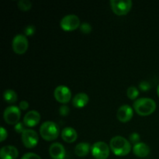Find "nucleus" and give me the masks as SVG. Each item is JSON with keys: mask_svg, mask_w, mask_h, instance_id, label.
<instances>
[{"mask_svg": "<svg viewBox=\"0 0 159 159\" xmlns=\"http://www.w3.org/2000/svg\"><path fill=\"white\" fill-rule=\"evenodd\" d=\"M54 96L57 102L64 104L68 103L71 98V90L65 85H58L54 89Z\"/></svg>", "mask_w": 159, "mask_h": 159, "instance_id": "nucleus-10", "label": "nucleus"}, {"mask_svg": "<svg viewBox=\"0 0 159 159\" xmlns=\"http://www.w3.org/2000/svg\"><path fill=\"white\" fill-rule=\"evenodd\" d=\"M110 148L103 141L96 142L92 147L91 151L96 159H107L110 155Z\"/></svg>", "mask_w": 159, "mask_h": 159, "instance_id": "nucleus-6", "label": "nucleus"}, {"mask_svg": "<svg viewBox=\"0 0 159 159\" xmlns=\"http://www.w3.org/2000/svg\"><path fill=\"white\" fill-rule=\"evenodd\" d=\"M80 30H81V32L83 33V34H90L92 31L91 25L88 23H82L80 26Z\"/></svg>", "mask_w": 159, "mask_h": 159, "instance_id": "nucleus-22", "label": "nucleus"}, {"mask_svg": "<svg viewBox=\"0 0 159 159\" xmlns=\"http://www.w3.org/2000/svg\"><path fill=\"white\" fill-rule=\"evenodd\" d=\"M134 115L133 109L129 105H123L118 109L116 113V117L120 122L126 123L132 119Z\"/></svg>", "mask_w": 159, "mask_h": 159, "instance_id": "nucleus-11", "label": "nucleus"}, {"mask_svg": "<svg viewBox=\"0 0 159 159\" xmlns=\"http://www.w3.org/2000/svg\"><path fill=\"white\" fill-rule=\"evenodd\" d=\"M7 136H8L7 131H6V130L4 128V127H2L1 128H0V141H1L2 142L4 141L7 138Z\"/></svg>", "mask_w": 159, "mask_h": 159, "instance_id": "nucleus-29", "label": "nucleus"}, {"mask_svg": "<svg viewBox=\"0 0 159 159\" xmlns=\"http://www.w3.org/2000/svg\"><path fill=\"white\" fill-rule=\"evenodd\" d=\"M20 109L22 110H26L29 108V103H28L27 101L23 100L20 102Z\"/></svg>", "mask_w": 159, "mask_h": 159, "instance_id": "nucleus-30", "label": "nucleus"}, {"mask_svg": "<svg viewBox=\"0 0 159 159\" xmlns=\"http://www.w3.org/2000/svg\"><path fill=\"white\" fill-rule=\"evenodd\" d=\"M60 133V129L53 121H46L40 127V134L45 141H51L57 139Z\"/></svg>", "mask_w": 159, "mask_h": 159, "instance_id": "nucleus-3", "label": "nucleus"}, {"mask_svg": "<svg viewBox=\"0 0 159 159\" xmlns=\"http://www.w3.org/2000/svg\"><path fill=\"white\" fill-rule=\"evenodd\" d=\"M133 152L136 156L139 158H145L150 153V148L145 143L140 142L134 145Z\"/></svg>", "mask_w": 159, "mask_h": 159, "instance_id": "nucleus-15", "label": "nucleus"}, {"mask_svg": "<svg viewBox=\"0 0 159 159\" xmlns=\"http://www.w3.org/2000/svg\"><path fill=\"white\" fill-rule=\"evenodd\" d=\"M18 155L19 152L17 148L12 145L4 146L0 151L1 159H16Z\"/></svg>", "mask_w": 159, "mask_h": 159, "instance_id": "nucleus-14", "label": "nucleus"}, {"mask_svg": "<svg viewBox=\"0 0 159 159\" xmlns=\"http://www.w3.org/2000/svg\"><path fill=\"white\" fill-rule=\"evenodd\" d=\"M69 112H70L69 107L66 105L61 106V107L59 108V113H60L61 116H67V115L69 114Z\"/></svg>", "mask_w": 159, "mask_h": 159, "instance_id": "nucleus-26", "label": "nucleus"}, {"mask_svg": "<svg viewBox=\"0 0 159 159\" xmlns=\"http://www.w3.org/2000/svg\"><path fill=\"white\" fill-rule=\"evenodd\" d=\"M40 120V114L36 110L27 112L23 117V124L28 127H34L39 124Z\"/></svg>", "mask_w": 159, "mask_h": 159, "instance_id": "nucleus-12", "label": "nucleus"}, {"mask_svg": "<svg viewBox=\"0 0 159 159\" xmlns=\"http://www.w3.org/2000/svg\"><path fill=\"white\" fill-rule=\"evenodd\" d=\"M12 50L17 54H23L28 49V40L23 34L15 36L12 42Z\"/></svg>", "mask_w": 159, "mask_h": 159, "instance_id": "nucleus-8", "label": "nucleus"}, {"mask_svg": "<svg viewBox=\"0 0 159 159\" xmlns=\"http://www.w3.org/2000/svg\"><path fill=\"white\" fill-rule=\"evenodd\" d=\"M110 148L116 156H126L131 150L130 141L121 136H116L110 140Z\"/></svg>", "mask_w": 159, "mask_h": 159, "instance_id": "nucleus-1", "label": "nucleus"}, {"mask_svg": "<svg viewBox=\"0 0 159 159\" xmlns=\"http://www.w3.org/2000/svg\"><path fill=\"white\" fill-rule=\"evenodd\" d=\"M129 139H130V142H131L132 144H134L135 145V144L140 143L141 138H140L139 134L133 133L130 135V137H129Z\"/></svg>", "mask_w": 159, "mask_h": 159, "instance_id": "nucleus-23", "label": "nucleus"}, {"mask_svg": "<svg viewBox=\"0 0 159 159\" xmlns=\"http://www.w3.org/2000/svg\"><path fill=\"white\" fill-rule=\"evenodd\" d=\"M134 108L140 116H149L156 110V102L151 98H141L135 101Z\"/></svg>", "mask_w": 159, "mask_h": 159, "instance_id": "nucleus-2", "label": "nucleus"}, {"mask_svg": "<svg viewBox=\"0 0 159 159\" xmlns=\"http://www.w3.org/2000/svg\"><path fill=\"white\" fill-rule=\"evenodd\" d=\"M90 151V145L86 142L79 143L75 148V153L79 157H85Z\"/></svg>", "mask_w": 159, "mask_h": 159, "instance_id": "nucleus-18", "label": "nucleus"}, {"mask_svg": "<svg viewBox=\"0 0 159 159\" xmlns=\"http://www.w3.org/2000/svg\"><path fill=\"white\" fill-rule=\"evenodd\" d=\"M110 6L116 15H127L132 8V1L130 0H111Z\"/></svg>", "mask_w": 159, "mask_h": 159, "instance_id": "nucleus-4", "label": "nucleus"}, {"mask_svg": "<svg viewBox=\"0 0 159 159\" xmlns=\"http://www.w3.org/2000/svg\"><path fill=\"white\" fill-rule=\"evenodd\" d=\"M20 116H21V112L20 109L16 106H10L8 107L4 110L3 113V118L6 124L9 125L16 124L20 122Z\"/></svg>", "mask_w": 159, "mask_h": 159, "instance_id": "nucleus-5", "label": "nucleus"}, {"mask_svg": "<svg viewBox=\"0 0 159 159\" xmlns=\"http://www.w3.org/2000/svg\"><path fill=\"white\" fill-rule=\"evenodd\" d=\"M61 138L65 142L73 143L77 140L78 134L72 127H65L62 130Z\"/></svg>", "mask_w": 159, "mask_h": 159, "instance_id": "nucleus-16", "label": "nucleus"}, {"mask_svg": "<svg viewBox=\"0 0 159 159\" xmlns=\"http://www.w3.org/2000/svg\"><path fill=\"white\" fill-rule=\"evenodd\" d=\"M21 159H41V158L37 154L29 152V153H26L25 155H23Z\"/></svg>", "mask_w": 159, "mask_h": 159, "instance_id": "nucleus-28", "label": "nucleus"}, {"mask_svg": "<svg viewBox=\"0 0 159 159\" xmlns=\"http://www.w3.org/2000/svg\"><path fill=\"white\" fill-rule=\"evenodd\" d=\"M39 137L37 132L34 130L26 129L22 134V142L27 148H33L37 144Z\"/></svg>", "mask_w": 159, "mask_h": 159, "instance_id": "nucleus-9", "label": "nucleus"}, {"mask_svg": "<svg viewBox=\"0 0 159 159\" xmlns=\"http://www.w3.org/2000/svg\"><path fill=\"white\" fill-rule=\"evenodd\" d=\"M157 93H158V96L159 97V85H158V88H157Z\"/></svg>", "mask_w": 159, "mask_h": 159, "instance_id": "nucleus-31", "label": "nucleus"}, {"mask_svg": "<svg viewBox=\"0 0 159 159\" xmlns=\"http://www.w3.org/2000/svg\"><path fill=\"white\" fill-rule=\"evenodd\" d=\"M49 154L53 159H64L65 158V147L60 143H53L49 148Z\"/></svg>", "mask_w": 159, "mask_h": 159, "instance_id": "nucleus-13", "label": "nucleus"}, {"mask_svg": "<svg viewBox=\"0 0 159 159\" xmlns=\"http://www.w3.org/2000/svg\"><path fill=\"white\" fill-rule=\"evenodd\" d=\"M35 31H36V28L34 25H28V26H26L24 29L25 34H26V36L34 35Z\"/></svg>", "mask_w": 159, "mask_h": 159, "instance_id": "nucleus-24", "label": "nucleus"}, {"mask_svg": "<svg viewBox=\"0 0 159 159\" xmlns=\"http://www.w3.org/2000/svg\"><path fill=\"white\" fill-rule=\"evenodd\" d=\"M3 98H4L5 101L7 102L8 103H15L18 99V96H17L16 93L12 89H7L3 93Z\"/></svg>", "mask_w": 159, "mask_h": 159, "instance_id": "nucleus-19", "label": "nucleus"}, {"mask_svg": "<svg viewBox=\"0 0 159 159\" xmlns=\"http://www.w3.org/2000/svg\"><path fill=\"white\" fill-rule=\"evenodd\" d=\"M139 88L142 91H148L151 89V85L147 81H142V82H140Z\"/></svg>", "mask_w": 159, "mask_h": 159, "instance_id": "nucleus-27", "label": "nucleus"}, {"mask_svg": "<svg viewBox=\"0 0 159 159\" xmlns=\"http://www.w3.org/2000/svg\"><path fill=\"white\" fill-rule=\"evenodd\" d=\"M14 129H15L16 132L18 134H23V131L24 130H26V129L25 128V124H23V122H19L18 124H16L15 125V127H14Z\"/></svg>", "mask_w": 159, "mask_h": 159, "instance_id": "nucleus-25", "label": "nucleus"}, {"mask_svg": "<svg viewBox=\"0 0 159 159\" xmlns=\"http://www.w3.org/2000/svg\"><path fill=\"white\" fill-rule=\"evenodd\" d=\"M60 25L64 30L73 31L81 26L80 20L76 15H67L61 19Z\"/></svg>", "mask_w": 159, "mask_h": 159, "instance_id": "nucleus-7", "label": "nucleus"}, {"mask_svg": "<svg viewBox=\"0 0 159 159\" xmlns=\"http://www.w3.org/2000/svg\"><path fill=\"white\" fill-rule=\"evenodd\" d=\"M127 94L129 99H137V97L139 95V91H138V89L135 86H130L127 89Z\"/></svg>", "mask_w": 159, "mask_h": 159, "instance_id": "nucleus-21", "label": "nucleus"}, {"mask_svg": "<svg viewBox=\"0 0 159 159\" xmlns=\"http://www.w3.org/2000/svg\"><path fill=\"white\" fill-rule=\"evenodd\" d=\"M89 96L84 93H78L72 99V104L76 108H83L88 104Z\"/></svg>", "mask_w": 159, "mask_h": 159, "instance_id": "nucleus-17", "label": "nucleus"}, {"mask_svg": "<svg viewBox=\"0 0 159 159\" xmlns=\"http://www.w3.org/2000/svg\"><path fill=\"white\" fill-rule=\"evenodd\" d=\"M18 8L22 11H28L32 8V2L29 0H20L17 3Z\"/></svg>", "mask_w": 159, "mask_h": 159, "instance_id": "nucleus-20", "label": "nucleus"}]
</instances>
